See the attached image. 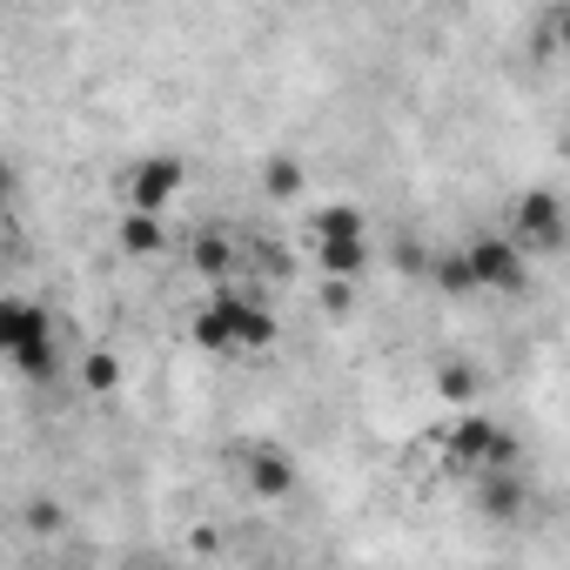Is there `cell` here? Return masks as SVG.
<instances>
[{"mask_svg": "<svg viewBox=\"0 0 570 570\" xmlns=\"http://www.w3.org/2000/svg\"><path fill=\"white\" fill-rule=\"evenodd\" d=\"M195 343L215 350V356H248V350H268L275 343V323L262 303L235 296V289H215L202 309H195Z\"/></svg>", "mask_w": 570, "mask_h": 570, "instance_id": "6da1fadb", "label": "cell"}, {"mask_svg": "<svg viewBox=\"0 0 570 570\" xmlns=\"http://www.w3.org/2000/svg\"><path fill=\"white\" fill-rule=\"evenodd\" d=\"M510 242H517L523 255H557V248L570 242L563 202H557L550 188H530V195H517V215H510Z\"/></svg>", "mask_w": 570, "mask_h": 570, "instance_id": "7a4b0ae2", "label": "cell"}, {"mask_svg": "<svg viewBox=\"0 0 570 570\" xmlns=\"http://www.w3.org/2000/svg\"><path fill=\"white\" fill-rule=\"evenodd\" d=\"M463 262H470V282H476V289H503V296H517L523 282H530V255H523L510 235H483V242H470Z\"/></svg>", "mask_w": 570, "mask_h": 570, "instance_id": "3957f363", "label": "cell"}, {"mask_svg": "<svg viewBox=\"0 0 570 570\" xmlns=\"http://www.w3.org/2000/svg\"><path fill=\"white\" fill-rule=\"evenodd\" d=\"M181 161L175 155H148V161H135V175H128V215H161L175 195H181Z\"/></svg>", "mask_w": 570, "mask_h": 570, "instance_id": "277c9868", "label": "cell"}, {"mask_svg": "<svg viewBox=\"0 0 570 570\" xmlns=\"http://www.w3.org/2000/svg\"><path fill=\"white\" fill-rule=\"evenodd\" d=\"M450 443H456V456H463V463H476V476H483V470H510V463H517V443H510L490 416H463Z\"/></svg>", "mask_w": 570, "mask_h": 570, "instance_id": "5b68a950", "label": "cell"}, {"mask_svg": "<svg viewBox=\"0 0 570 570\" xmlns=\"http://www.w3.org/2000/svg\"><path fill=\"white\" fill-rule=\"evenodd\" d=\"M41 343H55V316H48L41 303L14 296L8 309H0V350H8V363H14V356H28V350H41Z\"/></svg>", "mask_w": 570, "mask_h": 570, "instance_id": "8992f818", "label": "cell"}, {"mask_svg": "<svg viewBox=\"0 0 570 570\" xmlns=\"http://www.w3.org/2000/svg\"><path fill=\"white\" fill-rule=\"evenodd\" d=\"M523 503H530V490H523L517 470H483V476H476V510H483L490 523H517Z\"/></svg>", "mask_w": 570, "mask_h": 570, "instance_id": "52a82bcc", "label": "cell"}, {"mask_svg": "<svg viewBox=\"0 0 570 570\" xmlns=\"http://www.w3.org/2000/svg\"><path fill=\"white\" fill-rule=\"evenodd\" d=\"M248 490H255V497H289V490H296V463L282 456V450H255V463H248Z\"/></svg>", "mask_w": 570, "mask_h": 570, "instance_id": "ba28073f", "label": "cell"}, {"mask_svg": "<svg viewBox=\"0 0 570 570\" xmlns=\"http://www.w3.org/2000/svg\"><path fill=\"white\" fill-rule=\"evenodd\" d=\"M316 268L330 282H356L370 268V242H316Z\"/></svg>", "mask_w": 570, "mask_h": 570, "instance_id": "9c48e42d", "label": "cell"}, {"mask_svg": "<svg viewBox=\"0 0 570 570\" xmlns=\"http://www.w3.org/2000/svg\"><path fill=\"white\" fill-rule=\"evenodd\" d=\"M316 242H363V208H350V202L316 208Z\"/></svg>", "mask_w": 570, "mask_h": 570, "instance_id": "30bf717a", "label": "cell"}, {"mask_svg": "<svg viewBox=\"0 0 570 570\" xmlns=\"http://www.w3.org/2000/svg\"><path fill=\"white\" fill-rule=\"evenodd\" d=\"M161 215H121V248L128 255H161Z\"/></svg>", "mask_w": 570, "mask_h": 570, "instance_id": "8fae6325", "label": "cell"}, {"mask_svg": "<svg viewBox=\"0 0 570 570\" xmlns=\"http://www.w3.org/2000/svg\"><path fill=\"white\" fill-rule=\"evenodd\" d=\"M228 262H235V248H228L222 235H202V242H195V268H202L208 282H215V275H228Z\"/></svg>", "mask_w": 570, "mask_h": 570, "instance_id": "7c38bea8", "label": "cell"}, {"mask_svg": "<svg viewBox=\"0 0 570 570\" xmlns=\"http://www.w3.org/2000/svg\"><path fill=\"white\" fill-rule=\"evenodd\" d=\"M14 370L41 383V376H55V370H61V356H55V343H41V350H28V356H14Z\"/></svg>", "mask_w": 570, "mask_h": 570, "instance_id": "4fadbf2b", "label": "cell"}, {"mask_svg": "<svg viewBox=\"0 0 570 570\" xmlns=\"http://www.w3.org/2000/svg\"><path fill=\"white\" fill-rule=\"evenodd\" d=\"M436 282H443V289H450V296H463V289H476V282H470V262H463V255H443V262H436Z\"/></svg>", "mask_w": 570, "mask_h": 570, "instance_id": "5bb4252c", "label": "cell"}, {"mask_svg": "<svg viewBox=\"0 0 570 570\" xmlns=\"http://www.w3.org/2000/svg\"><path fill=\"white\" fill-rule=\"evenodd\" d=\"M115 376H121L115 356H88V363H81V383H88V390H115Z\"/></svg>", "mask_w": 570, "mask_h": 570, "instance_id": "9a60e30c", "label": "cell"}, {"mask_svg": "<svg viewBox=\"0 0 570 570\" xmlns=\"http://www.w3.org/2000/svg\"><path fill=\"white\" fill-rule=\"evenodd\" d=\"M268 188H275V195H296V188H303V168H296V161H275V168H268Z\"/></svg>", "mask_w": 570, "mask_h": 570, "instance_id": "2e32d148", "label": "cell"}, {"mask_svg": "<svg viewBox=\"0 0 570 570\" xmlns=\"http://www.w3.org/2000/svg\"><path fill=\"white\" fill-rule=\"evenodd\" d=\"M557 41H563V55H570V8L557 14Z\"/></svg>", "mask_w": 570, "mask_h": 570, "instance_id": "e0dca14e", "label": "cell"}, {"mask_svg": "<svg viewBox=\"0 0 570 570\" xmlns=\"http://www.w3.org/2000/svg\"><path fill=\"white\" fill-rule=\"evenodd\" d=\"M135 570H155V563H135Z\"/></svg>", "mask_w": 570, "mask_h": 570, "instance_id": "ac0fdd59", "label": "cell"}]
</instances>
